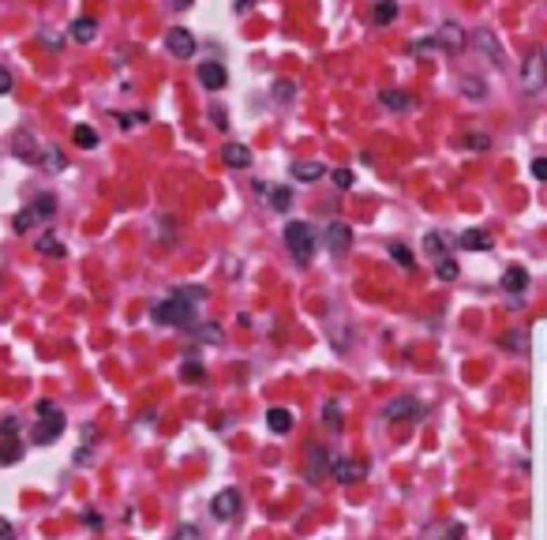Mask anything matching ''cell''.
<instances>
[{
	"instance_id": "6da1fadb",
	"label": "cell",
	"mask_w": 547,
	"mask_h": 540,
	"mask_svg": "<svg viewBox=\"0 0 547 540\" xmlns=\"http://www.w3.org/2000/svg\"><path fill=\"white\" fill-rule=\"evenodd\" d=\"M285 248L292 252L297 263H311L315 248H319V236H315V229L308 222H289L285 225Z\"/></svg>"
},
{
	"instance_id": "7a4b0ae2",
	"label": "cell",
	"mask_w": 547,
	"mask_h": 540,
	"mask_svg": "<svg viewBox=\"0 0 547 540\" xmlns=\"http://www.w3.org/2000/svg\"><path fill=\"white\" fill-rule=\"evenodd\" d=\"M521 86H525V94H540L547 86V57H543V49H532L529 57L521 60Z\"/></svg>"
},
{
	"instance_id": "3957f363",
	"label": "cell",
	"mask_w": 547,
	"mask_h": 540,
	"mask_svg": "<svg viewBox=\"0 0 547 540\" xmlns=\"http://www.w3.org/2000/svg\"><path fill=\"white\" fill-rule=\"evenodd\" d=\"M191 300H184V297H169V300H161V304L150 308V319L161 323V327H180V323H188L191 319Z\"/></svg>"
},
{
	"instance_id": "277c9868",
	"label": "cell",
	"mask_w": 547,
	"mask_h": 540,
	"mask_svg": "<svg viewBox=\"0 0 547 540\" xmlns=\"http://www.w3.org/2000/svg\"><path fill=\"white\" fill-rule=\"evenodd\" d=\"M240 511H244V495H240L236 488H222L210 499V514L217 518V522H233Z\"/></svg>"
},
{
	"instance_id": "5b68a950",
	"label": "cell",
	"mask_w": 547,
	"mask_h": 540,
	"mask_svg": "<svg viewBox=\"0 0 547 540\" xmlns=\"http://www.w3.org/2000/svg\"><path fill=\"white\" fill-rule=\"evenodd\" d=\"M424 417V405L417 402V398H393V402H386V409H382V420L386 424H398V420H420Z\"/></svg>"
},
{
	"instance_id": "8992f818",
	"label": "cell",
	"mask_w": 547,
	"mask_h": 540,
	"mask_svg": "<svg viewBox=\"0 0 547 540\" xmlns=\"http://www.w3.org/2000/svg\"><path fill=\"white\" fill-rule=\"evenodd\" d=\"M435 46H443L446 53H450V57H457V53L468 46V38H465V30L457 27L454 19H446V23L439 27V34H435Z\"/></svg>"
},
{
	"instance_id": "52a82bcc",
	"label": "cell",
	"mask_w": 547,
	"mask_h": 540,
	"mask_svg": "<svg viewBox=\"0 0 547 540\" xmlns=\"http://www.w3.org/2000/svg\"><path fill=\"white\" fill-rule=\"evenodd\" d=\"M166 49L173 53V57H191V53L199 49V41H195V34L188 27H173L166 34Z\"/></svg>"
},
{
	"instance_id": "ba28073f",
	"label": "cell",
	"mask_w": 547,
	"mask_h": 540,
	"mask_svg": "<svg viewBox=\"0 0 547 540\" xmlns=\"http://www.w3.org/2000/svg\"><path fill=\"white\" fill-rule=\"evenodd\" d=\"M330 473H334V480H342V484H356V480L367 477V466L364 461H353V458H334Z\"/></svg>"
},
{
	"instance_id": "9c48e42d",
	"label": "cell",
	"mask_w": 547,
	"mask_h": 540,
	"mask_svg": "<svg viewBox=\"0 0 547 540\" xmlns=\"http://www.w3.org/2000/svg\"><path fill=\"white\" fill-rule=\"evenodd\" d=\"M195 75H199V83L206 86V90H222V86L229 83L225 64H217V60H203L199 68H195Z\"/></svg>"
},
{
	"instance_id": "30bf717a",
	"label": "cell",
	"mask_w": 547,
	"mask_h": 540,
	"mask_svg": "<svg viewBox=\"0 0 547 540\" xmlns=\"http://www.w3.org/2000/svg\"><path fill=\"white\" fill-rule=\"evenodd\" d=\"M349 244H353V229H349L345 222H330V225H326V248H330L334 255H345Z\"/></svg>"
},
{
	"instance_id": "8fae6325",
	"label": "cell",
	"mask_w": 547,
	"mask_h": 540,
	"mask_svg": "<svg viewBox=\"0 0 547 540\" xmlns=\"http://www.w3.org/2000/svg\"><path fill=\"white\" fill-rule=\"evenodd\" d=\"M326 177V166L315 158H304V161H292V180H300V184H315V180Z\"/></svg>"
},
{
	"instance_id": "7c38bea8",
	"label": "cell",
	"mask_w": 547,
	"mask_h": 540,
	"mask_svg": "<svg viewBox=\"0 0 547 540\" xmlns=\"http://www.w3.org/2000/svg\"><path fill=\"white\" fill-rule=\"evenodd\" d=\"M326 469H330V454H326V447L311 443V447H308V480H323Z\"/></svg>"
},
{
	"instance_id": "4fadbf2b",
	"label": "cell",
	"mask_w": 547,
	"mask_h": 540,
	"mask_svg": "<svg viewBox=\"0 0 547 540\" xmlns=\"http://www.w3.org/2000/svg\"><path fill=\"white\" fill-rule=\"evenodd\" d=\"M461 536H465L461 522H431L420 540H461Z\"/></svg>"
},
{
	"instance_id": "5bb4252c",
	"label": "cell",
	"mask_w": 547,
	"mask_h": 540,
	"mask_svg": "<svg viewBox=\"0 0 547 540\" xmlns=\"http://www.w3.org/2000/svg\"><path fill=\"white\" fill-rule=\"evenodd\" d=\"M222 161L229 169H251V150L244 143H225L222 147Z\"/></svg>"
},
{
	"instance_id": "9a60e30c",
	"label": "cell",
	"mask_w": 547,
	"mask_h": 540,
	"mask_svg": "<svg viewBox=\"0 0 547 540\" xmlns=\"http://www.w3.org/2000/svg\"><path fill=\"white\" fill-rule=\"evenodd\" d=\"M38 161H41V169H46V173L68 169V158H64L60 147H41V150H38Z\"/></svg>"
},
{
	"instance_id": "2e32d148",
	"label": "cell",
	"mask_w": 547,
	"mask_h": 540,
	"mask_svg": "<svg viewBox=\"0 0 547 540\" xmlns=\"http://www.w3.org/2000/svg\"><path fill=\"white\" fill-rule=\"evenodd\" d=\"M64 431V413H57V417H46L41 424L34 428V443H53Z\"/></svg>"
},
{
	"instance_id": "e0dca14e",
	"label": "cell",
	"mask_w": 547,
	"mask_h": 540,
	"mask_svg": "<svg viewBox=\"0 0 547 540\" xmlns=\"http://www.w3.org/2000/svg\"><path fill=\"white\" fill-rule=\"evenodd\" d=\"M473 38H476V46H480V49H484V53H487V57H491V60H495V64H502V60H506V57H502V46H499V38H495V34H491V30H487V27H480V30H476V34H473Z\"/></svg>"
},
{
	"instance_id": "ac0fdd59",
	"label": "cell",
	"mask_w": 547,
	"mask_h": 540,
	"mask_svg": "<svg viewBox=\"0 0 547 540\" xmlns=\"http://www.w3.org/2000/svg\"><path fill=\"white\" fill-rule=\"evenodd\" d=\"M379 102L382 105H386V109H412V105H417V98H412V94H405V90H393V86H390V90H379Z\"/></svg>"
},
{
	"instance_id": "d6986e66",
	"label": "cell",
	"mask_w": 547,
	"mask_h": 540,
	"mask_svg": "<svg viewBox=\"0 0 547 540\" xmlns=\"http://www.w3.org/2000/svg\"><path fill=\"white\" fill-rule=\"evenodd\" d=\"M457 248H465V252H487V248H491V236H487L484 229H468V233L457 236Z\"/></svg>"
},
{
	"instance_id": "ffe728a7",
	"label": "cell",
	"mask_w": 547,
	"mask_h": 540,
	"mask_svg": "<svg viewBox=\"0 0 547 540\" xmlns=\"http://www.w3.org/2000/svg\"><path fill=\"white\" fill-rule=\"evenodd\" d=\"M266 428H270V431H278V436H285V431H292V409H281V405H274L270 413H266Z\"/></svg>"
},
{
	"instance_id": "44dd1931",
	"label": "cell",
	"mask_w": 547,
	"mask_h": 540,
	"mask_svg": "<svg viewBox=\"0 0 547 540\" xmlns=\"http://www.w3.org/2000/svg\"><path fill=\"white\" fill-rule=\"evenodd\" d=\"M34 248H38V255H46V259H64V255H68V248H64L53 233H41L34 241Z\"/></svg>"
},
{
	"instance_id": "7402d4cb",
	"label": "cell",
	"mask_w": 547,
	"mask_h": 540,
	"mask_svg": "<svg viewBox=\"0 0 547 540\" xmlns=\"http://www.w3.org/2000/svg\"><path fill=\"white\" fill-rule=\"evenodd\" d=\"M457 86H461V94L468 102H480L487 94V83L480 79V75H461V79H457Z\"/></svg>"
},
{
	"instance_id": "603a6c76",
	"label": "cell",
	"mask_w": 547,
	"mask_h": 540,
	"mask_svg": "<svg viewBox=\"0 0 547 540\" xmlns=\"http://www.w3.org/2000/svg\"><path fill=\"white\" fill-rule=\"evenodd\" d=\"M30 210H34L38 222H49L53 214H57V196H53V191H41V196L30 203Z\"/></svg>"
},
{
	"instance_id": "cb8c5ba5",
	"label": "cell",
	"mask_w": 547,
	"mask_h": 540,
	"mask_svg": "<svg viewBox=\"0 0 547 540\" xmlns=\"http://www.w3.org/2000/svg\"><path fill=\"white\" fill-rule=\"evenodd\" d=\"M323 424L330 428V431H342V424H345V409H342V402H337V398H330V402L323 405Z\"/></svg>"
},
{
	"instance_id": "d4e9b609",
	"label": "cell",
	"mask_w": 547,
	"mask_h": 540,
	"mask_svg": "<svg viewBox=\"0 0 547 540\" xmlns=\"http://www.w3.org/2000/svg\"><path fill=\"white\" fill-rule=\"evenodd\" d=\"M525 285H529V270L510 266L506 274H502V289H506V293H525Z\"/></svg>"
},
{
	"instance_id": "484cf974",
	"label": "cell",
	"mask_w": 547,
	"mask_h": 540,
	"mask_svg": "<svg viewBox=\"0 0 547 540\" xmlns=\"http://www.w3.org/2000/svg\"><path fill=\"white\" fill-rule=\"evenodd\" d=\"M94 34H97V19L79 15V19L72 23V38H75V41H94Z\"/></svg>"
},
{
	"instance_id": "4316f807",
	"label": "cell",
	"mask_w": 547,
	"mask_h": 540,
	"mask_svg": "<svg viewBox=\"0 0 547 540\" xmlns=\"http://www.w3.org/2000/svg\"><path fill=\"white\" fill-rule=\"evenodd\" d=\"M398 12H401L398 0H379V4H375V15H371V19H375L379 27H386V23H393V19H398Z\"/></svg>"
},
{
	"instance_id": "83f0119b",
	"label": "cell",
	"mask_w": 547,
	"mask_h": 540,
	"mask_svg": "<svg viewBox=\"0 0 547 540\" xmlns=\"http://www.w3.org/2000/svg\"><path fill=\"white\" fill-rule=\"evenodd\" d=\"M386 252H390V259H393V263H398V266H405V270H412V266H417V259H412V252H409V248H405V244H398V241H390V244H386Z\"/></svg>"
},
{
	"instance_id": "f1b7e54d",
	"label": "cell",
	"mask_w": 547,
	"mask_h": 540,
	"mask_svg": "<svg viewBox=\"0 0 547 540\" xmlns=\"http://www.w3.org/2000/svg\"><path fill=\"white\" fill-rule=\"evenodd\" d=\"M38 150H41V147L34 143V135H30V132H19V135H15V154H19V158H30V161H34Z\"/></svg>"
},
{
	"instance_id": "f546056e",
	"label": "cell",
	"mask_w": 547,
	"mask_h": 540,
	"mask_svg": "<svg viewBox=\"0 0 547 540\" xmlns=\"http://www.w3.org/2000/svg\"><path fill=\"white\" fill-rule=\"evenodd\" d=\"M72 139H75V147H83V150H90V147H97V132H94V128H86V124H75V132H72Z\"/></svg>"
},
{
	"instance_id": "4dcf8cb0",
	"label": "cell",
	"mask_w": 547,
	"mask_h": 540,
	"mask_svg": "<svg viewBox=\"0 0 547 540\" xmlns=\"http://www.w3.org/2000/svg\"><path fill=\"white\" fill-rule=\"evenodd\" d=\"M19 454H23L19 439H4V443H0V466H12V461H19Z\"/></svg>"
},
{
	"instance_id": "1f68e13d",
	"label": "cell",
	"mask_w": 547,
	"mask_h": 540,
	"mask_svg": "<svg viewBox=\"0 0 547 540\" xmlns=\"http://www.w3.org/2000/svg\"><path fill=\"white\" fill-rule=\"evenodd\" d=\"M34 225H38V218H34V210H30V207H27V210H19L15 218H12V229H15V233H30Z\"/></svg>"
},
{
	"instance_id": "d6a6232c",
	"label": "cell",
	"mask_w": 547,
	"mask_h": 540,
	"mask_svg": "<svg viewBox=\"0 0 547 540\" xmlns=\"http://www.w3.org/2000/svg\"><path fill=\"white\" fill-rule=\"evenodd\" d=\"M180 379H184V383H203V379H206L203 364H195V360H188V364H184V368H180Z\"/></svg>"
},
{
	"instance_id": "836d02e7",
	"label": "cell",
	"mask_w": 547,
	"mask_h": 540,
	"mask_svg": "<svg viewBox=\"0 0 547 540\" xmlns=\"http://www.w3.org/2000/svg\"><path fill=\"white\" fill-rule=\"evenodd\" d=\"M424 248H428V252L431 255H446V244H443V233H428V236H424Z\"/></svg>"
},
{
	"instance_id": "e575fe53",
	"label": "cell",
	"mask_w": 547,
	"mask_h": 540,
	"mask_svg": "<svg viewBox=\"0 0 547 540\" xmlns=\"http://www.w3.org/2000/svg\"><path fill=\"white\" fill-rule=\"evenodd\" d=\"M330 180H334V188L349 191V188H353V169H334V173H330Z\"/></svg>"
},
{
	"instance_id": "d590c367",
	"label": "cell",
	"mask_w": 547,
	"mask_h": 540,
	"mask_svg": "<svg viewBox=\"0 0 547 540\" xmlns=\"http://www.w3.org/2000/svg\"><path fill=\"white\" fill-rule=\"evenodd\" d=\"M439 278H443V282H454V278H457V263H454L450 255L439 259Z\"/></svg>"
},
{
	"instance_id": "8d00e7d4",
	"label": "cell",
	"mask_w": 547,
	"mask_h": 540,
	"mask_svg": "<svg viewBox=\"0 0 547 540\" xmlns=\"http://www.w3.org/2000/svg\"><path fill=\"white\" fill-rule=\"evenodd\" d=\"M289 199H292V196H289V188H274V191H270V207H274V210H285V207H289Z\"/></svg>"
},
{
	"instance_id": "74e56055",
	"label": "cell",
	"mask_w": 547,
	"mask_h": 540,
	"mask_svg": "<svg viewBox=\"0 0 547 540\" xmlns=\"http://www.w3.org/2000/svg\"><path fill=\"white\" fill-rule=\"evenodd\" d=\"M173 540H203V533H199V525H177Z\"/></svg>"
},
{
	"instance_id": "f35d334b",
	"label": "cell",
	"mask_w": 547,
	"mask_h": 540,
	"mask_svg": "<svg viewBox=\"0 0 547 540\" xmlns=\"http://www.w3.org/2000/svg\"><path fill=\"white\" fill-rule=\"evenodd\" d=\"M274 98H278V102H292V83L278 79V83H274Z\"/></svg>"
},
{
	"instance_id": "ab89813d",
	"label": "cell",
	"mask_w": 547,
	"mask_h": 540,
	"mask_svg": "<svg viewBox=\"0 0 547 540\" xmlns=\"http://www.w3.org/2000/svg\"><path fill=\"white\" fill-rule=\"evenodd\" d=\"M12 86H15L12 68H4V64H0V94H12Z\"/></svg>"
},
{
	"instance_id": "60d3db41",
	"label": "cell",
	"mask_w": 547,
	"mask_h": 540,
	"mask_svg": "<svg viewBox=\"0 0 547 540\" xmlns=\"http://www.w3.org/2000/svg\"><path fill=\"white\" fill-rule=\"evenodd\" d=\"M465 147H468V150H487V147H491V135H468Z\"/></svg>"
},
{
	"instance_id": "b9f144b4",
	"label": "cell",
	"mask_w": 547,
	"mask_h": 540,
	"mask_svg": "<svg viewBox=\"0 0 547 540\" xmlns=\"http://www.w3.org/2000/svg\"><path fill=\"white\" fill-rule=\"evenodd\" d=\"M15 431H19V420L8 417L4 424H0V439H15Z\"/></svg>"
},
{
	"instance_id": "7bdbcfd3",
	"label": "cell",
	"mask_w": 547,
	"mask_h": 540,
	"mask_svg": "<svg viewBox=\"0 0 547 540\" xmlns=\"http://www.w3.org/2000/svg\"><path fill=\"white\" fill-rule=\"evenodd\" d=\"M502 345H506V349H525V345H529V338H525V334H506V338H502Z\"/></svg>"
},
{
	"instance_id": "ee69618b",
	"label": "cell",
	"mask_w": 547,
	"mask_h": 540,
	"mask_svg": "<svg viewBox=\"0 0 547 540\" xmlns=\"http://www.w3.org/2000/svg\"><path fill=\"white\" fill-rule=\"evenodd\" d=\"M532 177L536 180H547V158H536L532 161Z\"/></svg>"
},
{
	"instance_id": "f6af8a7d",
	"label": "cell",
	"mask_w": 547,
	"mask_h": 540,
	"mask_svg": "<svg viewBox=\"0 0 547 540\" xmlns=\"http://www.w3.org/2000/svg\"><path fill=\"white\" fill-rule=\"evenodd\" d=\"M57 413H60V409L53 402H38V417H57Z\"/></svg>"
},
{
	"instance_id": "bcb514c9",
	"label": "cell",
	"mask_w": 547,
	"mask_h": 540,
	"mask_svg": "<svg viewBox=\"0 0 547 540\" xmlns=\"http://www.w3.org/2000/svg\"><path fill=\"white\" fill-rule=\"evenodd\" d=\"M0 540H15V529H12V522H4V518H0Z\"/></svg>"
},
{
	"instance_id": "7dc6e473",
	"label": "cell",
	"mask_w": 547,
	"mask_h": 540,
	"mask_svg": "<svg viewBox=\"0 0 547 540\" xmlns=\"http://www.w3.org/2000/svg\"><path fill=\"white\" fill-rule=\"evenodd\" d=\"M203 338H206V342H222V334H217L214 323H206V327H203Z\"/></svg>"
},
{
	"instance_id": "c3c4849f",
	"label": "cell",
	"mask_w": 547,
	"mask_h": 540,
	"mask_svg": "<svg viewBox=\"0 0 547 540\" xmlns=\"http://www.w3.org/2000/svg\"><path fill=\"white\" fill-rule=\"evenodd\" d=\"M173 8H191V0H169Z\"/></svg>"
},
{
	"instance_id": "681fc988",
	"label": "cell",
	"mask_w": 547,
	"mask_h": 540,
	"mask_svg": "<svg viewBox=\"0 0 547 540\" xmlns=\"http://www.w3.org/2000/svg\"><path fill=\"white\" fill-rule=\"evenodd\" d=\"M248 4L251 0H236V12H248Z\"/></svg>"
}]
</instances>
